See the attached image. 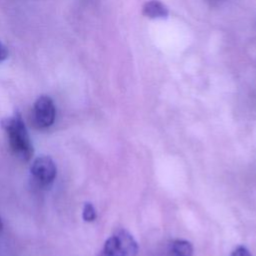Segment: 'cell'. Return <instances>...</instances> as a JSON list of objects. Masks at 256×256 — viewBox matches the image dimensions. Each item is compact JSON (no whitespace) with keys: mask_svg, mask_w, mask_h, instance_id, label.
Instances as JSON below:
<instances>
[{"mask_svg":"<svg viewBox=\"0 0 256 256\" xmlns=\"http://www.w3.org/2000/svg\"><path fill=\"white\" fill-rule=\"evenodd\" d=\"M12 152L22 161H29L33 155V146L20 113H15L1 121Z\"/></svg>","mask_w":256,"mask_h":256,"instance_id":"1","label":"cell"},{"mask_svg":"<svg viewBox=\"0 0 256 256\" xmlns=\"http://www.w3.org/2000/svg\"><path fill=\"white\" fill-rule=\"evenodd\" d=\"M137 252L138 245L133 236L121 229L106 240L101 256H136Z\"/></svg>","mask_w":256,"mask_h":256,"instance_id":"2","label":"cell"},{"mask_svg":"<svg viewBox=\"0 0 256 256\" xmlns=\"http://www.w3.org/2000/svg\"><path fill=\"white\" fill-rule=\"evenodd\" d=\"M33 116L34 122L38 128L44 129L50 127L56 117V108L53 100L47 95L38 97L34 103Z\"/></svg>","mask_w":256,"mask_h":256,"instance_id":"3","label":"cell"},{"mask_svg":"<svg viewBox=\"0 0 256 256\" xmlns=\"http://www.w3.org/2000/svg\"><path fill=\"white\" fill-rule=\"evenodd\" d=\"M33 178L41 186H49L53 183L57 169L54 161L49 156L37 157L30 168Z\"/></svg>","mask_w":256,"mask_h":256,"instance_id":"4","label":"cell"},{"mask_svg":"<svg viewBox=\"0 0 256 256\" xmlns=\"http://www.w3.org/2000/svg\"><path fill=\"white\" fill-rule=\"evenodd\" d=\"M142 14L151 19L167 18L168 9L167 7L158 0H151L144 4L142 8Z\"/></svg>","mask_w":256,"mask_h":256,"instance_id":"5","label":"cell"},{"mask_svg":"<svg viewBox=\"0 0 256 256\" xmlns=\"http://www.w3.org/2000/svg\"><path fill=\"white\" fill-rule=\"evenodd\" d=\"M172 252L175 256H192L193 246L187 240L177 239L172 243Z\"/></svg>","mask_w":256,"mask_h":256,"instance_id":"6","label":"cell"},{"mask_svg":"<svg viewBox=\"0 0 256 256\" xmlns=\"http://www.w3.org/2000/svg\"><path fill=\"white\" fill-rule=\"evenodd\" d=\"M97 215H96V210L93 206L92 203L90 202H86L83 206V211H82V218L84 219V221L86 222H92L96 219Z\"/></svg>","mask_w":256,"mask_h":256,"instance_id":"7","label":"cell"},{"mask_svg":"<svg viewBox=\"0 0 256 256\" xmlns=\"http://www.w3.org/2000/svg\"><path fill=\"white\" fill-rule=\"evenodd\" d=\"M231 256H252V255L250 254L249 250L245 246H238L232 251Z\"/></svg>","mask_w":256,"mask_h":256,"instance_id":"8","label":"cell"},{"mask_svg":"<svg viewBox=\"0 0 256 256\" xmlns=\"http://www.w3.org/2000/svg\"><path fill=\"white\" fill-rule=\"evenodd\" d=\"M8 57V50L4 44L0 42V62L4 61Z\"/></svg>","mask_w":256,"mask_h":256,"instance_id":"9","label":"cell"},{"mask_svg":"<svg viewBox=\"0 0 256 256\" xmlns=\"http://www.w3.org/2000/svg\"><path fill=\"white\" fill-rule=\"evenodd\" d=\"M2 229H3V223H2V220L0 218V232L2 231Z\"/></svg>","mask_w":256,"mask_h":256,"instance_id":"10","label":"cell"}]
</instances>
